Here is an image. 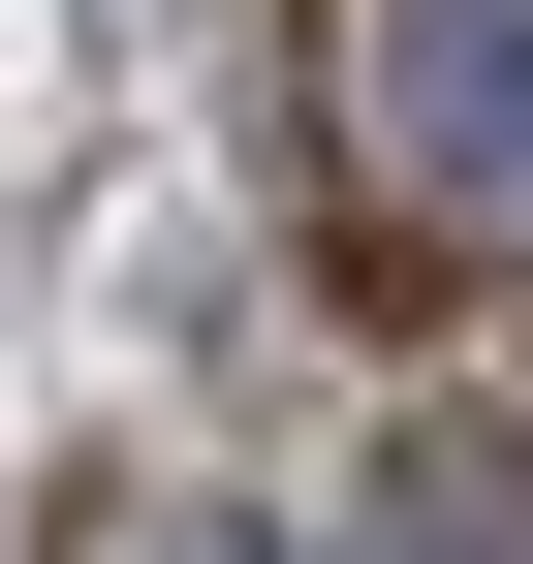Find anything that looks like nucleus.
I'll return each mask as SVG.
<instances>
[{"mask_svg": "<svg viewBox=\"0 0 533 564\" xmlns=\"http://www.w3.org/2000/svg\"><path fill=\"white\" fill-rule=\"evenodd\" d=\"M377 126H409V188L533 220V0H377Z\"/></svg>", "mask_w": 533, "mask_h": 564, "instance_id": "nucleus-1", "label": "nucleus"}]
</instances>
